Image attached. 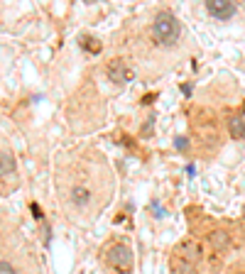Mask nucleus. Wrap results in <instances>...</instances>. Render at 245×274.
I'll return each instance as SVG.
<instances>
[{
    "instance_id": "1",
    "label": "nucleus",
    "mask_w": 245,
    "mask_h": 274,
    "mask_svg": "<svg viewBox=\"0 0 245 274\" xmlns=\"http://www.w3.org/2000/svg\"><path fill=\"white\" fill-rule=\"evenodd\" d=\"M152 34H155V39L159 44H174L179 39V34H181V27H179V20L172 15V12H159L155 17V25H152Z\"/></svg>"
},
{
    "instance_id": "2",
    "label": "nucleus",
    "mask_w": 245,
    "mask_h": 274,
    "mask_svg": "<svg viewBox=\"0 0 245 274\" xmlns=\"http://www.w3.org/2000/svg\"><path fill=\"white\" fill-rule=\"evenodd\" d=\"M108 262H111L118 272H128V269L133 267V252H130V247H125V245H115V247H111Z\"/></svg>"
},
{
    "instance_id": "3",
    "label": "nucleus",
    "mask_w": 245,
    "mask_h": 274,
    "mask_svg": "<svg viewBox=\"0 0 245 274\" xmlns=\"http://www.w3.org/2000/svg\"><path fill=\"white\" fill-rule=\"evenodd\" d=\"M206 10L211 12L216 20H231L235 15V5L228 0H209L206 3Z\"/></svg>"
},
{
    "instance_id": "4",
    "label": "nucleus",
    "mask_w": 245,
    "mask_h": 274,
    "mask_svg": "<svg viewBox=\"0 0 245 274\" xmlns=\"http://www.w3.org/2000/svg\"><path fill=\"white\" fill-rule=\"evenodd\" d=\"M108 78L113 83H130L135 78V71L128 64H122V61H113L108 66Z\"/></svg>"
},
{
    "instance_id": "5",
    "label": "nucleus",
    "mask_w": 245,
    "mask_h": 274,
    "mask_svg": "<svg viewBox=\"0 0 245 274\" xmlns=\"http://www.w3.org/2000/svg\"><path fill=\"white\" fill-rule=\"evenodd\" d=\"M181 255H184V260H189V262H196L199 260V245L196 242H187V245H181Z\"/></svg>"
},
{
    "instance_id": "6",
    "label": "nucleus",
    "mask_w": 245,
    "mask_h": 274,
    "mask_svg": "<svg viewBox=\"0 0 245 274\" xmlns=\"http://www.w3.org/2000/svg\"><path fill=\"white\" fill-rule=\"evenodd\" d=\"M71 198H74V203H76V206H86V203H89V198H91V194L84 186H76L74 191H71Z\"/></svg>"
},
{
    "instance_id": "7",
    "label": "nucleus",
    "mask_w": 245,
    "mask_h": 274,
    "mask_svg": "<svg viewBox=\"0 0 245 274\" xmlns=\"http://www.w3.org/2000/svg\"><path fill=\"white\" fill-rule=\"evenodd\" d=\"M231 135H233V140H243V137H245V122H243V118H233V120H231Z\"/></svg>"
},
{
    "instance_id": "8",
    "label": "nucleus",
    "mask_w": 245,
    "mask_h": 274,
    "mask_svg": "<svg viewBox=\"0 0 245 274\" xmlns=\"http://www.w3.org/2000/svg\"><path fill=\"white\" fill-rule=\"evenodd\" d=\"M12 169H15V162H12L10 154H0V176L10 174Z\"/></svg>"
},
{
    "instance_id": "9",
    "label": "nucleus",
    "mask_w": 245,
    "mask_h": 274,
    "mask_svg": "<svg viewBox=\"0 0 245 274\" xmlns=\"http://www.w3.org/2000/svg\"><path fill=\"white\" fill-rule=\"evenodd\" d=\"M211 245L213 247H216V250H223V247H226V245H228V235H226V233H213L211 235Z\"/></svg>"
},
{
    "instance_id": "10",
    "label": "nucleus",
    "mask_w": 245,
    "mask_h": 274,
    "mask_svg": "<svg viewBox=\"0 0 245 274\" xmlns=\"http://www.w3.org/2000/svg\"><path fill=\"white\" fill-rule=\"evenodd\" d=\"M81 47H84L86 52H91V54H98V52H100V42H96V39H91V37H86V39L81 42Z\"/></svg>"
},
{
    "instance_id": "11",
    "label": "nucleus",
    "mask_w": 245,
    "mask_h": 274,
    "mask_svg": "<svg viewBox=\"0 0 245 274\" xmlns=\"http://www.w3.org/2000/svg\"><path fill=\"white\" fill-rule=\"evenodd\" d=\"M174 147H177V150H181V152H184V150H187V147H189V142H187V137H177V140H174Z\"/></svg>"
},
{
    "instance_id": "12",
    "label": "nucleus",
    "mask_w": 245,
    "mask_h": 274,
    "mask_svg": "<svg viewBox=\"0 0 245 274\" xmlns=\"http://www.w3.org/2000/svg\"><path fill=\"white\" fill-rule=\"evenodd\" d=\"M0 274H15V269L8 262H0Z\"/></svg>"
}]
</instances>
